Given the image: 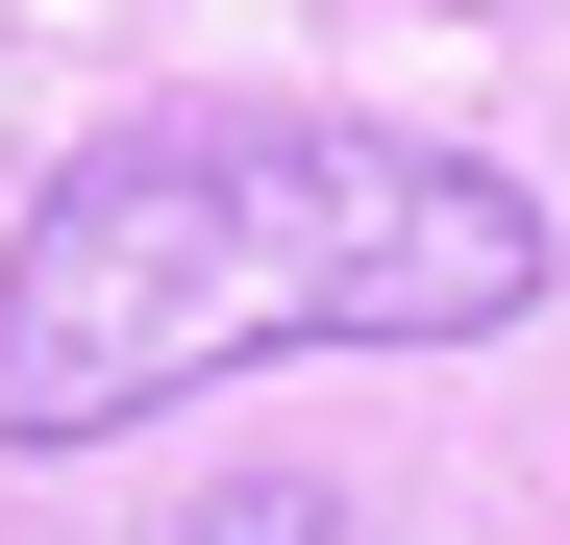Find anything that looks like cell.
<instances>
[{
	"label": "cell",
	"instance_id": "cell-1",
	"mask_svg": "<svg viewBox=\"0 0 570 545\" xmlns=\"http://www.w3.org/2000/svg\"><path fill=\"white\" fill-rule=\"evenodd\" d=\"M546 199L397 125H125L0 248V446H125L273 347H497L546 298Z\"/></svg>",
	"mask_w": 570,
	"mask_h": 545
},
{
	"label": "cell",
	"instance_id": "cell-2",
	"mask_svg": "<svg viewBox=\"0 0 570 545\" xmlns=\"http://www.w3.org/2000/svg\"><path fill=\"white\" fill-rule=\"evenodd\" d=\"M174 545H323V496H199Z\"/></svg>",
	"mask_w": 570,
	"mask_h": 545
}]
</instances>
